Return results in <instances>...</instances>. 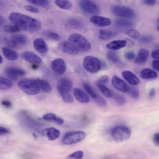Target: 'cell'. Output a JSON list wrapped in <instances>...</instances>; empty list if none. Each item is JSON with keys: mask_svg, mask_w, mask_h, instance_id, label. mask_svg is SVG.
<instances>
[{"mask_svg": "<svg viewBox=\"0 0 159 159\" xmlns=\"http://www.w3.org/2000/svg\"><path fill=\"white\" fill-rule=\"evenodd\" d=\"M9 18L14 25L24 31H35L39 30L41 27V23L38 20L18 12L11 13Z\"/></svg>", "mask_w": 159, "mask_h": 159, "instance_id": "1", "label": "cell"}, {"mask_svg": "<svg viewBox=\"0 0 159 159\" xmlns=\"http://www.w3.org/2000/svg\"><path fill=\"white\" fill-rule=\"evenodd\" d=\"M18 85L24 92L29 95L37 94L40 90L37 80L25 78L19 81Z\"/></svg>", "mask_w": 159, "mask_h": 159, "instance_id": "2", "label": "cell"}, {"mask_svg": "<svg viewBox=\"0 0 159 159\" xmlns=\"http://www.w3.org/2000/svg\"><path fill=\"white\" fill-rule=\"evenodd\" d=\"M68 39L69 42L74 45L79 52H88L91 48V45L89 42L80 34H72L70 35Z\"/></svg>", "mask_w": 159, "mask_h": 159, "instance_id": "3", "label": "cell"}, {"mask_svg": "<svg viewBox=\"0 0 159 159\" xmlns=\"http://www.w3.org/2000/svg\"><path fill=\"white\" fill-rule=\"evenodd\" d=\"M131 134L130 129L128 127L123 125L115 126L111 131L112 139L117 142L126 141L130 137Z\"/></svg>", "mask_w": 159, "mask_h": 159, "instance_id": "4", "label": "cell"}, {"mask_svg": "<svg viewBox=\"0 0 159 159\" xmlns=\"http://www.w3.org/2000/svg\"><path fill=\"white\" fill-rule=\"evenodd\" d=\"M83 66L88 71L92 73L98 72L101 68V62L97 58L88 56L83 61Z\"/></svg>", "mask_w": 159, "mask_h": 159, "instance_id": "5", "label": "cell"}, {"mask_svg": "<svg viewBox=\"0 0 159 159\" xmlns=\"http://www.w3.org/2000/svg\"><path fill=\"white\" fill-rule=\"evenodd\" d=\"M112 13L115 15L126 18L134 19L136 17L134 11L130 8L121 5H115L111 8Z\"/></svg>", "mask_w": 159, "mask_h": 159, "instance_id": "6", "label": "cell"}, {"mask_svg": "<svg viewBox=\"0 0 159 159\" xmlns=\"http://www.w3.org/2000/svg\"><path fill=\"white\" fill-rule=\"evenodd\" d=\"M86 136V133L82 131L69 132L64 136L62 142L63 144L66 145L76 143L82 141Z\"/></svg>", "mask_w": 159, "mask_h": 159, "instance_id": "7", "label": "cell"}, {"mask_svg": "<svg viewBox=\"0 0 159 159\" xmlns=\"http://www.w3.org/2000/svg\"><path fill=\"white\" fill-rule=\"evenodd\" d=\"M79 5L81 9L87 13L96 15L100 13V9L98 6L91 1L80 0L79 2Z\"/></svg>", "mask_w": 159, "mask_h": 159, "instance_id": "8", "label": "cell"}, {"mask_svg": "<svg viewBox=\"0 0 159 159\" xmlns=\"http://www.w3.org/2000/svg\"><path fill=\"white\" fill-rule=\"evenodd\" d=\"M51 67L53 71L58 75L64 74L66 68L65 61L61 58H57L53 60L51 63Z\"/></svg>", "mask_w": 159, "mask_h": 159, "instance_id": "9", "label": "cell"}, {"mask_svg": "<svg viewBox=\"0 0 159 159\" xmlns=\"http://www.w3.org/2000/svg\"><path fill=\"white\" fill-rule=\"evenodd\" d=\"M5 73L9 78L14 80H18L25 74L24 70L13 67L7 68L5 70Z\"/></svg>", "mask_w": 159, "mask_h": 159, "instance_id": "10", "label": "cell"}, {"mask_svg": "<svg viewBox=\"0 0 159 159\" xmlns=\"http://www.w3.org/2000/svg\"><path fill=\"white\" fill-rule=\"evenodd\" d=\"M27 41V38L24 35L22 34H16L12 35L8 42L11 46L16 48L25 45Z\"/></svg>", "mask_w": 159, "mask_h": 159, "instance_id": "11", "label": "cell"}, {"mask_svg": "<svg viewBox=\"0 0 159 159\" xmlns=\"http://www.w3.org/2000/svg\"><path fill=\"white\" fill-rule=\"evenodd\" d=\"M111 82L114 87L120 91L125 93L129 91V86L117 75H115L113 77Z\"/></svg>", "mask_w": 159, "mask_h": 159, "instance_id": "12", "label": "cell"}, {"mask_svg": "<svg viewBox=\"0 0 159 159\" xmlns=\"http://www.w3.org/2000/svg\"><path fill=\"white\" fill-rule=\"evenodd\" d=\"M22 57L27 61L33 64H40L41 58L35 53L29 51H25L21 54Z\"/></svg>", "mask_w": 159, "mask_h": 159, "instance_id": "13", "label": "cell"}, {"mask_svg": "<svg viewBox=\"0 0 159 159\" xmlns=\"http://www.w3.org/2000/svg\"><path fill=\"white\" fill-rule=\"evenodd\" d=\"M91 23L97 26L104 27L110 25L111 23L110 20L105 17L95 15L90 19Z\"/></svg>", "mask_w": 159, "mask_h": 159, "instance_id": "14", "label": "cell"}, {"mask_svg": "<svg viewBox=\"0 0 159 159\" xmlns=\"http://www.w3.org/2000/svg\"><path fill=\"white\" fill-rule=\"evenodd\" d=\"M122 75L125 79L132 85H137L140 82L139 78L134 73L130 71H125L122 72Z\"/></svg>", "mask_w": 159, "mask_h": 159, "instance_id": "15", "label": "cell"}, {"mask_svg": "<svg viewBox=\"0 0 159 159\" xmlns=\"http://www.w3.org/2000/svg\"><path fill=\"white\" fill-rule=\"evenodd\" d=\"M34 46L36 50L40 53L46 54L48 52V47L44 41L41 38H37L34 41Z\"/></svg>", "mask_w": 159, "mask_h": 159, "instance_id": "16", "label": "cell"}, {"mask_svg": "<svg viewBox=\"0 0 159 159\" xmlns=\"http://www.w3.org/2000/svg\"><path fill=\"white\" fill-rule=\"evenodd\" d=\"M43 134L46 136L48 140H53L58 138L60 135V132L54 127L45 129L42 131Z\"/></svg>", "mask_w": 159, "mask_h": 159, "instance_id": "17", "label": "cell"}, {"mask_svg": "<svg viewBox=\"0 0 159 159\" xmlns=\"http://www.w3.org/2000/svg\"><path fill=\"white\" fill-rule=\"evenodd\" d=\"M73 94L76 100L82 103H87L89 101L87 95L79 88H75L73 89Z\"/></svg>", "mask_w": 159, "mask_h": 159, "instance_id": "18", "label": "cell"}, {"mask_svg": "<svg viewBox=\"0 0 159 159\" xmlns=\"http://www.w3.org/2000/svg\"><path fill=\"white\" fill-rule=\"evenodd\" d=\"M61 48L65 52L70 55H76L79 52L76 47L69 42L65 41L61 44Z\"/></svg>", "mask_w": 159, "mask_h": 159, "instance_id": "19", "label": "cell"}, {"mask_svg": "<svg viewBox=\"0 0 159 159\" xmlns=\"http://www.w3.org/2000/svg\"><path fill=\"white\" fill-rule=\"evenodd\" d=\"M149 56L148 51L145 49H141L139 52L135 60V62L138 64H143L148 61Z\"/></svg>", "mask_w": 159, "mask_h": 159, "instance_id": "20", "label": "cell"}, {"mask_svg": "<svg viewBox=\"0 0 159 159\" xmlns=\"http://www.w3.org/2000/svg\"><path fill=\"white\" fill-rule=\"evenodd\" d=\"M57 90L63 100L66 103H71L73 102V99L69 92L58 85L57 88Z\"/></svg>", "mask_w": 159, "mask_h": 159, "instance_id": "21", "label": "cell"}, {"mask_svg": "<svg viewBox=\"0 0 159 159\" xmlns=\"http://www.w3.org/2000/svg\"><path fill=\"white\" fill-rule=\"evenodd\" d=\"M43 118L44 120L53 122L58 125H61L64 122L62 119L52 113L46 114L43 116Z\"/></svg>", "mask_w": 159, "mask_h": 159, "instance_id": "22", "label": "cell"}, {"mask_svg": "<svg viewBox=\"0 0 159 159\" xmlns=\"http://www.w3.org/2000/svg\"><path fill=\"white\" fill-rule=\"evenodd\" d=\"M126 44V40H117L113 41L107 43L106 46L108 49L116 50L125 47Z\"/></svg>", "mask_w": 159, "mask_h": 159, "instance_id": "23", "label": "cell"}, {"mask_svg": "<svg viewBox=\"0 0 159 159\" xmlns=\"http://www.w3.org/2000/svg\"><path fill=\"white\" fill-rule=\"evenodd\" d=\"M140 76L144 79H154L158 76L157 73L154 70L149 68L143 70L140 72Z\"/></svg>", "mask_w": 159, "mask_h": 159, "instance_id": "24", "label": "cell"}, {"mask_svg": "<svg viewBox=\"0 0 159 159\" xmlns=\"http://www.w3.org/2000/svg\"><path fill=\"white\" fill-rule=\"evenodd\" d=\"M2 51L4 56L9 60L14 61L18 58L17 52L11 49L4 47L2 48Z\"/></svg>", "mask_w": 159, "mask_h": 159, "instance_id": "25", "label": "cell"}, {"mask_svg": "<svg viewBox=\"0 0 159 159\" xmlns=\"http://www.w3.org/2000/svg\"><path fill=\"white\" fill-rule=\"evenodd\" d=\"M97 85L100 91L106 97L111 98L113 96V91L104 85L97 83Z\"/></svg>", "mask_w": 159, "mask_h": 159, "instance_id": "26", "label": "cell"}, {"mask_svg": "<svg viewBox=\"0 0 159 159\" xmlns=\"http://www.w3.org/2000/svg\"><path fill=\"white\" fill-rule=\"evenodd\" d=\"M13 85L12 82L6 78L0 77V89L7 90L11 88Z\"/></svg>", "mask_w": 159, "mask_h": 159, "instance_id": "27", "label": "cell"}, {"mask_svg": "<svg viewBox=\"0 0 159 159\" xmlns=\"http://www.w3.org/2000/svg\"><path fill=\"white\" fill-rule=\"evenodd\" d=\"M67 23L70 26L76 29H81L83 27V25L81 21L74 18L69 19Z\"/></svg>", "mask_w": 159, "mask_h": 159, "instance_id": "28", "label": "cell"}, {"mask_svg": "<svg viewBox=\"0 0 159 159\" xmlns=\"http://www.w3.org/2000/svg\"><path fill=\"white\" fill-rule=\"evenodd\" d=\"M37 80L40 89L46 93H49L51 91L52 87L47 81L42 79H37Z\"/></svg>", "mask_w": 159, "mask_h": 159, "instance_id": "29", "label": "cell"}, {"mask_svg": "<svg viewBox=\"0 0 159 159\" xmlns=\"http://www.w3.org/2000/svg\"><path fill=\"white\" fill-rule=\"evenodd\" d=\"M58 85L69 92L71 90L73 86L72 82L70 80L66 78L61 79L60 84Z\"/></svg>", "mask_w": 159, "mask_h": 159, "instance_id": "30", "label": "cell"}, {"mask_svg": "<svg viewBox=\"0 0 159 159\" xmlns=\"http://www.w3.org/2000/svg\"><path fill=\"white\" fill-rule=\"evenodd\" d=\"M55 3L58 7L64 9H69L72 7L71 2L67 0H56Z\"/></svg>", "mask_w": 159, "mask_h": 159, "instance_id": "31", "label": "cell"}, {"mask_svg": "<svg viewBox=\"0 0 159 159\" xmlns=\"http://www.w3.org/2000/svg\"><path fill=\"white\" fill-rule=\"evenodd\" d=\"M115 24L118 26L123 28H129L133 25V23L131 21L124 19L116 20Z\"/></svg>", "mask_w": 159, "mask_h": 159, "instance_id": "32", "label": "cell"}, {"mask_svg": "<svg viewBox=\"0 0 159 159\" xmlns=\"http://www.w3.org/2000/svg\"><path fill=\"white\" fill-rule=\"evenodd\" d=\"M114 35V33L110 30H101L99 31V38L101 39L106 40L111 38Z\"/></svg>", "mask_w": 159, "mask_h": 159, "instance_id": "33", "label": "cell"}, {"mask_svg": "<svg viewBox=\"0 0 159 159\" xmlns=\"http://www.w3.org/2000/svg\"><path fill=\"white\" fill-rule=\"evenodd\" d=\"M114 99L116 103L119 106L124 105L126 102V98L124 95L117 93L114 95Z\"/></svg>", "mask_w": 159, "mask_h": 159, "instance_id": "34", "label": "cell"}, {"mask_svg": "<svg viewBox=\"0 0 159 159\" xmlns=\"http://www.w3.org/2000/svg\"><path fill=\"white\" fill-rule=\"evenodd\" d=\"M108 59L112 62L115 64H118L120 62V60L118 55L114 52H110L107 54Z\"/></svg>", "mask_w": 159, "mask_h": 159, "instance_id": "35", "label": "cell"}, {"mask_svg": "<svg viewBox=\"0 0 159 159\" xmlns=\"http://www.w3.org/2000/svg\"><path fill=\"white\" fill-rule=\"evenodd\" d=\"M83 86L86 92L94 99L97 98L98 94L95 92L90 85L87 84H84Z\"/></svg>", "mask_w": 159, "mask_h": 159, "instance_id": "36", "label": "cell"}, {"mask_svg": "<svg viewBox=\"0 0 159 159\" xmlns=\"http://www.w3.org/2000/svg\"><path fill=\"white\" fill-rule=\"evenodd\" d=\"M27 1L33 4L40 7H46L49 3V1L47 0H29Z\"/></svg>", "mask_w": 159, "mask_h": 159, "instance_id": "37", "label": "cell"}, {"mask_svg": "<svg viewBox=\"0 0 159 159\" xmlns=\"http://www.w3.org/2000/svg\"><path fill=\"white\" fill-rule=\"evenodd\" d=\"M84 153L82 151H75L69 155L67 158V159H81L83 156Z\"/></svg>", "mask_w": 159, "mask_h": 159, "instance_id": "38", "label": "cell"}, {"mask_svg": "<svg viewBox=\"0 0 159 159\" xmlns=\"http://www.w3.org/2000/svg\"><path fill=\"white\" fill-rule=\"evenodd\" d=\"M130 96L132 98L137 99L139 96V92L137 88L135 87H129V91Z\"/></svg>", "mask_w": 159, "mask_h": 159, "instance_id": "39", "label": "cell"}, {"mask_svg": "<svg viewBox=\"0 0 159 159\" xmlns=\"http://www.w3.org/2000/svg\"><path fill=\"white\" fill-rule=\"evenodd\" d=\"M94 100L95 102L100 106L105 107L107 105L106 100L100 95L98 94L97 98Z\"/></svg>", "mask_w": 159, "mask_h": 159, "instance_id": "40", "label": "cell"}, {"mask_svg": "<svg viewBox=\"0 0 159 159\" xmlns=\"http://www.w3.org/2000/svg\"><path fill=\"white\" fill-rule=\"evenodd\" d=\"M4 31L7 33H12L18 31L19 29L16 26L13 25H7L4 28Z\"/></svg>", "mask_w": 159, "mask_h": 159, "instance_id": "41", "label": "cell"}, {"mask_svg": "<svg viewBox=\"0 0 159 159\" xmlns=\"http://www.w3.org/2000/svg\"><path fill=\"white\" fill-rule=\"evenodd\" d=\"M126 33L129 36L134 39H137L139 37V32L136 30L130 29L126 31Z\"/></svg>", "mask_w": 159, "mask_h": 159, "instance_id": "42", "label": "cell"}, {"mask_svg": "<svg viewBox=\"0 0 159 159\" xmlns=\"http://www.w3.org/2000/svg\"><path fill=\"white\" fill-rule=\"evenodd\" d=\"M46 36L48 38L56 41H58L60 39V36L58 34L53 32H48Z\"/></svg>", "mask_w": 159, "mask_h": 159, "instance_id": "43", "label": "cell"}, {"mask_svg": "<svg viewBox=\"0 0 159 159\" xmlns=\"http://www.w3.org/2000/svg\"><path fill=\"white\" fill-rule=\"evenodd\" d=\"M109 80V77L107 75L101 76L98 80L97 83L104 85L108 83Z\"/></svg>", "mask_w": 159, "mask_h": 159, "instance_id": "44", "label": "cell"}, {"mask_svg": "<svg viewBox=\"0 0 159 159\" xmlns=\"http://www.w3.org/2000/svg\"><path fill=\"white\" fill-rule=\"evenodd\" d=\"M153 37L151 35H146L141 37L140 39V41L143 43H149L153 40Z\"/></svg>", "mask_w": 159, "mask_h": 159, "instance_id": "45", "label": "cell"}, {"mask_svg": "<svg viewBox=\"0 0 159 159\" xmlns=\"http://www.w3.org/2000/svg\"><path fill=\"white\" fill-rule=\"evenodd\" d=\"M124 56L127 59L131 60L134 58L135 54L132 51H127L125 53Z\"/></svg>", "mask_w": 159, "mask_h": 159, "instance_id": "46", "label": "cell"}, {"mask_svg": "<svg viewBox=\"0 0 159 159\" xmlns=\"http://www.w3.org/2000/svg\"><path fill=\"white\" fill-rule=\"evenodd\" d=\"M24 8L27 11L32 12L38 13L39 12V10L37 8L32 6L25 5Z\"/></svg>", "mask_w": 159, "mask_h": 159, "instance_id": "47", "label": "cell"}, {"mask_svg": "<svg viewBox=\"0 0 159 159\" xmlns=\"http://www.w3.org/2000/svg\"><path fill=\"white\" fill-rule=\"evenodd\" d=\"M153 141L154 144L157 146L159 145V134L158 133H156L153 135Z\"/></svg>", "mask_w": 159, "mask_h": 159, "instance_id": "48", "label": "cell"}, {"mask_svg": "<svg viewBox=\"0 0 159 159\" xmlns=\"http://www.w3.org/2000/svg\"><path fill=\"white\" fill-rule=\"evenodd\" d=\"M159 61L158 60H155L152 61V68L156 70L159 71Z\"/></svg>", "mask_w": 159, "mask_h": 159, "instance_id": "49", "label": "cell"}, {"mask_svg": "<svg viewBox=\"0 0 159 159\" xmlns=\"http://www.w3.org/2000/svg\"><path fill=\"white\" fill-rule=\"evenodd\" d=\"M1 104L6 108L10 107L11 106V103L7 100H3L1 102Z\"/></svg>", "mask_w": 159, "mask_h": 159, "instance_id": "50", "label": "cell"}, {"mask_svg": "<svg viewBox=\"0 0 159 159\" xmlns=\"http://www.w3.org/2000/svg\"><path fill=\"white\" fill-rule=\"evenodd\" d=\"M152 57L153 58L155 59H159V50L158 49L154 50L152 53Z\"/></svg>", "mask_w": 159, "mask_h": 159, "instance_id": "51", "label": "cell"}, {"mask_svg": "<svg viewBox=\"0 0 159 159\" xmlns=\"http://www.w3.org/2000/svg\"><path fill=\"white\" fill-rule=\"evenodd\" d=\"M142 2L144 4L149 5H154L157 2L156 0H143Z\"/></svg>", "mask_w": 159, "mask_h": 159, "instance_id": "52", "label": "cell"}, {"mask_svg": "<svg viewBox=\"0 0 159 159\" xmlns=\"http://www.w3.org/2000/svg\"><path fill=\"white\" fill-rule=\"evenodd\" d=\"M9 132V130L7 128L0 126V135L8 134Z\"/></svg>", "mask_w": 159, "mask_h": 159, "instance_id": "53", "label": "cell"}, {"mask_svg": "<svg viewBox=\"0 0 159 159\" xmlns=\"http://www.w3.org/2000/svg\"><path fill=\"white\" fill-rule=\"evenodd\" d=\"M155 90L154 89H152L149 92V96L150 98H153L155 95Z\"/></svg>", "mask_w": 159, "mask_h": 159, "instance_id": "54", "label": "cell"}, {"mask_svg": "<svg viewBox=\"0 0 159 159\" xmlns=\"http://www.w3.org/2000/svg\"><path fill=\"white\" fill-rule=\"evenodd\" d=\"M5 19L1 15H0V26L3 25L5 22Z\"/></svg>", "mask_w": 159, "mask_h": 159, "instance_id": "55", "label": "cell"}, {"mask_svg": "<svg viewBox=\"0 0 159 159\" xmlns=\"http://www.w3.org/2000/svg\"><path fill=\"white\" fill-rule=\"evenodd\" d=\"M128 44L129 47H132L134 45V42L130 39H128Z\"/></svg>", "mask_w": 159, "mask_h": 159, "instance_id": "56", "label": "cell"}, {"mask_svg": "<svg viewBox=\"0 0 159 159\" xmlns=\"http://www.w3.org/2000/svg\"><path fill=\"white\" fill-rule=\"evenodd\" d=\"M31 67L33 69H36L38 68V66L37 65V64H33L31 66Z\"/></svg>", "mask_w": 159, "mask_h": 159, "instance_id": "57", "label": "cell"}, {"mask_svg": "<svg viewBox=\"0 0 159 159\" xmlns=\"http://www.w3.org/2000/svg\"><path fill=\"white\" fill-rule=\"evenodd\" d=\"M2 62V56L0 55V64H1Z\"/></svg>", "mask_w": 159, "mask_h": 159, "instance_id": "58", "label": "cell"}, {"mask_svg": "<svg viewBox=\"0 0 159 159\" xmlns=\"http://www.w3.org/2000/svg\"><path fill=\"white\" fill-rule=\"evenodd\" d=\"M33 135L34 136V137H35V138H36V137H37L35 134L34 133V134H33Z\"/></svg>", "mask_w": 159, "mask_h": 159, "instance_id": "59", "label": "cell"}]
</instances>
